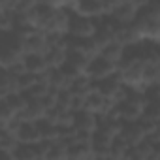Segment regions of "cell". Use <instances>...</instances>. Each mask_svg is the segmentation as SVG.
Instances as JSON below:
<instances>
[{"label": "cell", "instance_id": "6da1fadb", "mask_svg": "<svg viewBox=\"0 0 160 160\" xmlns=\"http://www.w3.org/2000/svg\"><path fill=\"white\" fill-rule=\"evenodd\" d=\"M27 55V38L17 30L0 34V66L10 68Z\"/></svg>", "mask_w": 160, "mask_h": 160}, {"label": "cell", "instance_id": "7a4b0ae2", "mask_svg": "<svg viewBox=\"0 0 160 160\" xmlns=\"http://www.w3.org/2000/svg\"><path fill=\"white\" fill-rule=\"evenodd\" d=\"M96 19L81 15L72 10V17H70V25H68V34L75 36V38H91L96 32Z\"/></svg>", "mask_w": 160, "mask_h": 160}, {"label": "cell", "instance_id": "3957f363", "mask_svg": "<svg viewBox=\"0 0 160 160\" xmlns=\"http://www.w3.org/2000/svg\"><path fill=\"white\" fill-rule=\"evenodd\" d=\"M117 68H119L117 64H113L111 60H108L102 55H98V57H94L91 60V64L87 68V73L94 79V81H100V79H106V77L113 75L117 72Z\"/></svg>", "mask_w": 160, "mask_h": 160}, {"label": "cell", "instance_id": "277c9868", "mask_svg": "<svg viewBox=\"0 0 160 160\" xmlns=\"http://www.w3.org/2000/svg\"><path fill=\"white\" fill-rule=\"evenodd\" d=\"M73 126H75L77 132L94 134L98 130V115L92 113V111H89V109H79V111H75Z\"/></svg>", "mask_w": 160, "mask_h": 160}, {"label": "cell", "instance_id": "5b68a950", "mask_svg": "<svg viewBox=\"0 0 160 160\" xmlns=\"http://www.w3.org/2000/svg\"><path fill=\"white\" fill-rule=\"evenodd\" d=\"M13 92H23L19 85V75H15L8 68H2L0 70V98H6Z\"/></svg>", "mask_w": 160, "mask_h": 160}, {"label": "cell", "instance_id": "8992f818", "mask_svg": "<svg viewBox=\"0 0 160 160\" xmlns=\"http://www.w3.org/2000/svg\"><path fill=\"white\" fill-rule=\"evenodd\" d=\"M17 139L21 143H40L43 138H42V130H40L38 122L23 121L17 128Z\"/></svg>", "mask_w": 160, "mask_h": 160}, {"label": "cell", "instance_id": "52a82bcc", "mask_svg": "<svg viewBox=\"0 0 160 160\" xmlns=\"http://www.w3.org/2000/svg\"><path fill=\"white\" fill-rule=\"evenodd\" d=\"M115 42H119V43L124 45V47H130V45H136V43L143 42V38H141L138 27H136L134 23H130V25H121V27L117 28Z\"/></svg>", "mask_w": 160, "mask_h": 160}, {"label": "cell", "instance_id": "ba28073f", "mask_svg": "<svg viewBox=\"0 0 160 160\" xmlns=\"http://www.w3.org/2000/svg\"><path fill=\"white\" fill-rule=\"evenodd\" d=\"M121 136L128 141V145H130V147H132V145L141 143V141L147 138V134H145V130L141 128L139 121H124V126H122Z\"/></svg>", "mask_w": 160, "mask_h": 160}, {"label": "cell", "instance_id": "9c48e42d", "mask_svg": "<svg viewBox=\"0 0 160 160\" xmlns=\"http://www.w3.org/2000/svg\"><path fill=\"white\" fill-rule=\"evenodd\" d=\"M113 138L102 130H96L92 134V149H94V158H109V149H111Z\"/></svg>", "mask_w": 160, "mask_h": 160}, {"label": "cell", "instance_id": "30bf717a", "mask_svg": "<svg viewBox=\"0 0 160 160\" xmlns=\"http://www.w3.org/2000/svg\"><path fill=\"white\" fill-rule=\"evenodd\" d=\"M73 12L81 13V15H87V17H92V19L106 15V10H104L102 0H77Z\"/></svg>", "mask_w": 160, "mask_h": 160}, {"label": "cell", "instance_id": "8fae6325", "mask_svg": "<svg viewBox=\"0 0 160 160\" xmlns=\"http://www.w3.org/2000/svg\"><path fill=\"white\" fill-rule=\"evenodd\" d=\"M75 96H89L94 91V79L89 73H79L75 79H72V83L68 87Z\"/></svg>", "mask_w": 160, "mask_h": 160}, {"label": "cell", "instance_id": "7c38bea8", "mask_svg": "<svg viewBox=\"0 0 160 160\" xmlns=\"http://www.w3.org/2000/svg\"><path fill=\"white\" fill-rule=\"evenodd\" d=\"M138 12H139V8H138L136 4H119L109 15H111L117 23H121V25H130V23L136 21Z\"/></svg>", "mask_w": 160, "mask_h": 160}, {"label": "cell", "instance_id": "4fadbf2b", "mask_svg": "<svg viewBox=\"0 0 160 160\" xmlns=\"http://www.w3.org/2000/svg\"><path fill=\"white\" fill-rule=\"evenodd\" d=\"M47 49V32H43L42 28H36L30 36H27V53H45Z\"/></svg>", "mask_w": 160, "mask_h": 160}, {"label": "cell", "instance_id": "5bb4252c", "mask_svg": "<svg viewBox=\"0 0 160 160\" xmlns=\"http://www.w3.org/2000/svg\"><path fill=\"white\" fill-rule=\"evenodd\" d=\"M45 113H47V108L43 106V102L40 98H36V100L28 102L27 109L23 113H19V117H21V121H34V122H38V121H42L45 117Z\"/></svg>", "mask_w": 160, "mask_h": 160}, {"label": "cell", "instance_id": "9a60e30c", "mask_svg": "<svg viewBox=\"0 0 160 160\" xmlns=\"http://www.w3.org/2000/svg\"><path fill=\"white\" fill-rule=\"evenodd\" d=\"M25 64L27 70L32 73H45L49 70V64L45 60V53H27L25 55Z\"/></svg>", "mask_w": 160, "mask_h": 160}, {"label": "cell", "instance_id": "2e32d148", "mask_svg": "<svg viewBox=\"0 0 160 160\" xmlns=\"http://www.w3.org/2000/svg\"><path fill=\"white\" fill-rule=\"evenodd\" d=\"M104 58H108V60H111L113 64H121V60L124 58V55H126V47L124 45H121L119 42H109L104 49H102V53H100Z\"/></svg>", "mask_w": 160, "mask_h": 160}, {"label": "cell", "instance_id": "e0dca14e", "mask_svg": "<svg viewBox=\"0 0 160 160\" xmlns=\"http://www.w3.org/2000/svg\"><path fill=\"white\" fill-rule=\"evenodd\" d=\"M47 81H49V85L53 89L60 91V89H68L70 87L72 79L66 75V72L62 68H49V72H47Z\"/></svg>", "mask_w": 160, "mask_h": 160}, {"label": "cell", "instance_id": "ac0fdd59", "mask_svg": "<svg viewBox=\"0 0 160 160\" xmlns=\"http://www.w3.org/2000/svg\"><path fill=\"white\" fill-rule=\"evenodd\" d=\"M126 158H138V160H145V158H152V139L147 136L141 143L132 145L128 151Z\"/></svg>", "mask_w": 160, "mask_h": 160}, {"label": "cell", "instance_id": "d6986e66", "mask_svg": "<svg viewBox=\"0 0 160 160\" xmlns=\"http://www.w3.org/2000/svg\"><path fill=\"white\" fill-rule=\"evenodd\" d=\"M91 60H92V58H91L87 53L79 51V49H70V51H68V58H66V62L73 64L79 72H83V73H87V68H89Z\"/></svg>", "mask_w": 160, "mask_h": 160}, {"label": "cell", "instance_id": "ffe728a7", "mask_svg": "<svg viewBox=\"0 0 160 160\" xmlns=\"http://www.w3.org/2000/svg\"><path fill=\"white\" fill-rule=\"evenodd\" d=\"M68 58V51L58 49V47H51L45 51V60L49 64V68H60Z\"/></svg>", "mask_w": 160, "mask_h": 160}, {"label": "cell", "instance_id": "44dd1931", "mask_svg": "<svg viewBox=\"0 0 160 160\" xmlns=\"http://www.w3.org/2000/svg\"><path fill=\"white\" fill-rule=\"evenodd\" d=\"M128 151H130L128 141L122 136H117V138H113V143H111V149H109V158H126Z\"/></svg>", "mask_w": 160, "mask_h": 160}, {"label": "cell", "instance_id": "7402d4cb", "mask_svg": "<svg viewBox=\"0 0 160 160\" xmlns=\"http://www.w3.org/2000/svg\"><path fill=\"white\" fill-rule=\"evenodd\" d=\"M38 126H40V130H42V138H43V139L55 141V139L60 138V126H58V124H53V122H49L47 119H42V121H38Z\"/></svg>", "mask_w": 160, "mask_h": 160}, {"label": "cell", "instance_id": "603a6c76", "mask_svg": "<svg viewBox=\"0 0 160 160\" xmlns=\"http://www.w3.org/2000/svg\"><path fill=\"white\" fill-rule=\"evenodd\" d=\"M15 160H40L36 143H21L15 149Z\"/></svg>", "mask_w": 160, "mask_h": 160}, {"label": "cell", "instance_id": "cb8c5ba5", "mask_svg": "<svg viewBox=\"0 0 160 160\" xmlns=\"http://www.w3.org/2000/svg\"><path fill=\"white\" fill-rule=\"evenodd\" d=\"M19 117V113L6 102V100H0V128L8 126L10 122H13Z\"/></svg>", "mask_w": 160, "mask_h": 160}, {"label": "cell", "instance_id": "d4e9b609", "mask_svg": "<svg viewBox=\"0 0 160 160\" xmlns=\"http://www.w3.org/2000/svg\"><path fill=\"white\" fill-rule=\"evenodd\" d=\"M0 100H6L17 113H23V111L27 109L28 102H30L25 92H13V94H10V96H6V98H0Z\"/></svg>", "mask_w": 160, "mask_h": 160}, {"label": "cell", "instance_id": "484cf974", "mask_svg": "<svg viewBox=\"0 0 160 160\" xmlns=\"http://www.w3.org/2000/svg\"><path fill=\"white\" fill-rule=\"evenodd\" d=\"M72 102H73V92L70 89L57 91V108H60V109H72Z\"/></svg>", "mask_w": 160, "mask_h": 160}, {"label": "cell", "instance_id": "4316f807", "mask_svg": "<svg viewBox=\"0 0 160 160\" xmlns=\"http://www.w3.org/2000/svg\"><path fill=\"white\" fill-rule=\"evenodd\" d=\"M145 115H149L160 126V100H149L145 106Z\"/></svg>", "mask_w": 160, "mask_h": 160}, {"label": "cell", "instance_id": "83f0119b", "mask_svg": "<svg viewBox=\"0 0 160 160\" xmlns=\"http://www.w3.org/2000/svg\"><path fill=\"white\" fill-rule=\"evenodd\" d=\"M102 4H104V10H106V15H109L119 4H121V0H102Z\"/></svg>", "mask_w": 160, "mask_h": 160}, {"label": "cell", "instance_id": "f1b7e54d", "mask_svg": "<svg viewBox=\"0 0 160 160\" xmlns=\"http://www.w3.org/2000/svg\"><path fill=\"white\" fill-rule=\"evenodd\" d=\"M152 158H160V141H152Z\"/></svg>", "mask_w": 160, "mask_h": 160}]
</instances>
